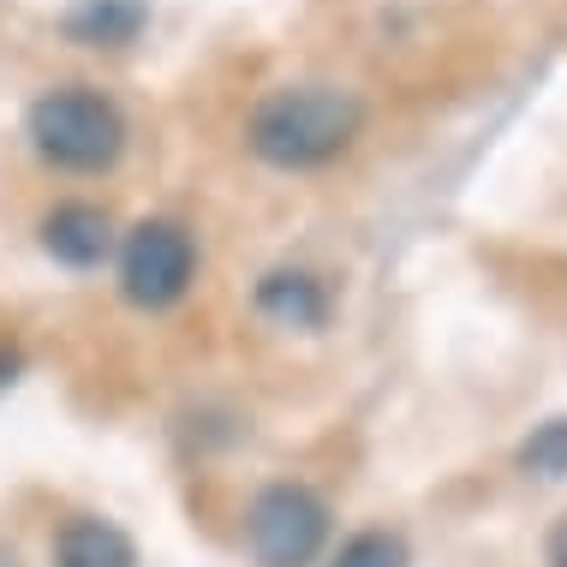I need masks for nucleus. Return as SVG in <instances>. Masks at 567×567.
<instances>
[{
	"mask_svg": "<svg viewBox=\"0 0 567 567\" xmlns=\"http://www.w3.org/2000/svg\"><path fill=\"white\" fill-rule=\"evenodd\" d=\"M197 269V245L179 221H144L132 227L126 251H120V293L144 311H162L192 287Z\"/></svg>",
	"mask_w": 567,
	"mask_h": 567,
	"instance_id": "20e7f679",
	"label": "nucleus"
},
{
	"mask_svg": "<svg viewBox=\"0 0 567 567\" xmlns=\"http://www.w3.org/2000/svg\"><path fill=\"white\" fill-rule=\"evenodd\" d=\"M42 251L66 269H96L114 251V221L96 204H54L42 216Z\"/></svg>",
	"mask_w": 567,
	"mask_h": 567,
	"instance_id": "39448f33",
	"label": "nucleus"
},
{
	"mask_svg": "<svg viewBox=\"0 0 567 567\" xmlns=\"http://www.w3.org/2000/svg\"><path fill=\"white\" fill-rule=\"evenodd\" d=\"M364 126V109L352 90L334 84H281L257 102L251 114V150L269 167L305 174V167H323L334 156H347L352 137Z\"/></svg>",
	"mask_w": 567,
	"mask_h": 567,
	"instance_id": "f257e3e1",
	"label": "nucleus"
},
{
	"mask_svg": "<svg viewBox=\"0 0 567 567\" xmlns=\"http://www.w3.org/2000/svg\"><path fill=\"white\" fill-rule=\"evenodd\" d=\"M334 567H406V544L394 538V532H359V538L334 556Z\"/></svg>",
	"mask_w": 567,
	"mask_h": 567,
	"instance_id": "9d476101",
	"label": "nucleus"
},
{
	"mask_svg": "<svg viewBox=\"0 0 567 567\" xmlns=\"http://www.w3.org/2000/svg\"><path fill=\"white\" fill-rule=\"evenodd\" d=\"M549 567H567V519L549 532Z\"/></svg>",
	"mask_w": 567,
	"mask_h": 567,
	"instance_id": "9b49d317",
	"label": "nucleus"
},
{
	"mask_svg": "<svg viewBox=\"0 0 567 567\" xmlns=\"http://www.w3.org/2000/svg\"><path fill=\"white\" fill-rule=\"evenodd\" d=\"M144 19H150L144 0H79L66 12V37L84 42V49H120L144 30Z\"/></svg>",
	"mask_w": 567,
	"mask_h": 567,
	"instance_id": "6e6552de",
	"label": "nucleus"
},
{
	"mask_svg": "<svg viewBox=\"0 0 567 567\" xmlns=\"http://www.w3.org/2000/svg\"><path fill=\"white\" fill-rule=\"evenodd\" d=\"M54 567H137V544L114 526V519L72 514L54 538Z\"/></svg>",
	"mask_w": 567,
	"mask_h": 567,
	"instance_id": "423d86ee",
	"label": "nucleus"
},
{
	"mask_svg": "<svg viewBox=\"0 0 567 567\" xmlns=\"http://www.w3.org/2000/svg\"><path fill=\"white\" fill-rule=\"evenodd\" d=\"M245 532H251V556L264 567H311L329 538V508L305 484H269L251 502Z\"/></svg>",
	"mask_w": 567,
	"mask_h": 567,
	"instance_id": "7ed1b4c3",
	"label": "nucleus"
},
{
	"mask_svg": "<svg viewBox=\"0 0 567 567\" xmlns=\"http://www.w3.org/2000/svg\"><path fill=\"white\" fill-rule=\"evenodd\" d=\"M519 466L538 472V478H567V419H549L526 436L519 449Z\"/></svg>",
	"mask_w": 567,
	"mask_h": 567,
	"instance_id": "1a4fd4ad",
	"label": "nucleus"
},
{
	"mask_svg": "<svg viewBox=\"0 0 567 567\" xmlns=\"http://www.w3.org/2000/svg\"><path fill=\"white\" fill-rule=\"evenodd\" d=\"M24 137L49 167L60 174H109L126 150V120L102 90L90 84H60L42 90L24 114Z\"/></svg>",
	"mask_w": 567,
	"mask_h": 567,
	"instance_id": "f03ea898",
	"label": "nucleus"
},
{
	"mask_svg": "<svg viewBox=\"0 0 567 567\" xmlns=\"http://www.w3.org/2000/svg\"><path fill=\"white\" fill-rule=\"evenodd\" d=\"M257 311L275 317L281 329H323L329 293L311 281V275H299V269H275V275L257 281Z\"/></svg>",
	"mask_w": 567,
	"mask_h": 567,
	"instance_id": "0eeeda50",
	"label": "nucleus"
}]
</instances>
